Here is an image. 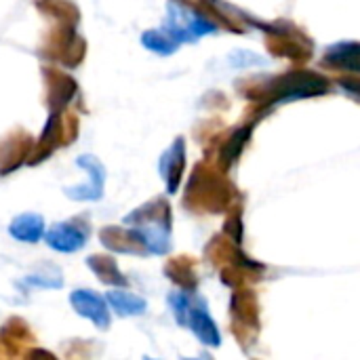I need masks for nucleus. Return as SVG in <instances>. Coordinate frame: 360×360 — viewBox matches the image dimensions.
<instances>
[{"label":"nucleus","instance_id":"f3484780","mask_svg":"<svg viewBox=\"0 0 360 360\" xmlns=\"http://www.w3.org/2000/svg\"><path fill=\"white\" fill-rule=\"evenodd\" d=\"M8 234L19 243L34 245L44 236V219L38 213H23L11 221Z\"/></svg>","mask_w":360,"mask_h":360},{"label":"nucleus","instance_id":"6e6552de","mask_svg":"<svg viewBox=\"0 0 360 360\" xmlns=\"http://www.w3.org/2000/svg\"><path fill=\"white\" fill-rule=\"evenodd\" d=\"M34 139L27 131L15 129L0 139V177L11 175L30 160Z\"/></svg>","mask_w":360,"mask_h":360},{"label":"nucleus","instance_id":"a878e982","mask_svg":"<svg viewBox=\"0 0 360 360\" xmlns=\"http://www.w3.org/2000/svg\"><path fill=\"white\" fill-rule=\"evenodd\" d=\"M173 316L177 319L179 325H188V316H190V308H192V297L188 293H173L169 297Z\"/></svg>","mask_w":360,"mask_h":360},{"label":"nucleus","instance_id":"aec40b11","mask_svg":"<svg viewBox=\"0 0 360 360\" xmlns=\"http://www.w3.org/2000/svg\"><path fill=\"white\" fill-rule=\"evenodd\" d=\"M36 6L40 13L55 19L57 23L78 25V21H80V11L70 0H36Z\"/></svg>","mask_w":360,"mask_h":360},{"label":"nucleus","instance_id":"b1692460","mask_svg":"<svg viewBox=\"0 0 360 360\" xmlns=\"http://www.w3.org/2000/svg\"><path fill=\"white\" fill-rule=\"evenodd\" d=\"M141 44L146 46V49H150L152 53H158V55H171V53H175L177 51V46H179V40L167 30H148V32H143V36H141Z\"/></svg>","mask_w":360,"mask_h":360},{"label":"nucleus","instance_id":"c85d7f7f","mask_svg":"<svg viewBox=\"0 0 360 360\" xmlns=\"http://www.w3.org/2000/svg\"><path fill=\"white\" fill-rule=\"evenodd\" d=\"M340 84H342L348 93L359 95L360 97V78H342V80H340Z\"/></svg>","mask_w":360,"mask_h":360},{"label":"nucleus","instance_id":"1a4fd4ad","mask_svg":"<svg viewBox=\"0 0 360 360\" xmlns=\"http://www.w3.org/2000/svg\"><path fill=\"white\" fill-rule=\"evenodd\" d=\"M42 78L46 84V105L51 112H65V108L72 103V99L78 95V82L55 68H44Z\"/></svg>","mask_w":360,"mask_h":360},{"label":"nucleus","instance_id":"c756f323","mask_svg":"<svg viewBox=\"0 0 360 360\" xmlns=\"http://www.w3.org/2000/svg\"><path fill=\"white\" fill-rule=\"evenodd\" d=\"M0 356H6V352H4V348H2V344H0Z\"/></svg>","mask_w":360,"mask_h":360},{"label":"nucleus","instance_id":"393cba45","mask_svg":"<svg viewBox=\"0 0 360 360\" xmlns=\"http://www.w3.org/2000/svg\"><path fill=\"white\" fill-rule=\"evenodd\" d=\"M251 129H253L251 124L245 127V129H238V131H234L232 137L226 141V146H224V150H221V154H219V162H221L224 169H228L232 162H236V158L240 156L243 148L247 146V141H249V137H251Z\"/></svg>","mask_w":360,"mask_h":360},{"label":"nucleus","instance_id":"0eeeda50","mask_svg":"<svg viewBox=\"0 0 360 360\" xmlns=\"http://www.w3.org/2000/svg\"><path fill=\"white\" fill-rule=\"evenodd\" d=\"M91 234V226L82 217H72L68 221L55 224L49 232H44V240L51 249L59 253H76L80 251Z\"/></svg>","mask_w":360,"mask_h":360},{"label":"nucleus","instance_id":"39448f33","mask_svg":"<svg viewBox=\"0 0 360 360\" xmlns=\"http://www.w3.org/2000/svg\"><path fill=\"white\" fill-rule=\"evenodd\" d=\"M167 30L179 40V42H190V40H196L205 34H211L215 32V23L205 17L200 11L184 4V2H177V0H171L169 2V23H167Z\"/></svg>","mask_w":360,"mask_h":360},{"label":"nucleus","instance_id":"dca6fc26","mask_svg":"<svg viewBox=\"0 0 360 360\" xmlns=\"http://www.w3.org/2000/svg\"><path fill=\"white\" fill-rule=\"evenodd\" d=\"M188 327L196 333V338L205 344V346H219L221 342V335L217 331V325L215 321L209 316L207 312V306L202 300H198L196 304L192 302V308H190V316H188Z\"/></svg>","mask_w":360,"mask_h":360},{"label":"nucleus","instance_id":"9d476101","mask_svg":"<svg viewBox=\"0 0 360 360\" xmlns=\"http://www.w3.org/2000/svg\"><path fill=\"white\" fill-rule=\"evenodd\" d=\"M76 165L89 173V184L65 188L63 190L65 196L72 200H99L103 196V186H105V167L91 154L78 156Z\"/></svg>","mask_w":360,"mask_h":360},{"label":"nucleus","instance_id":"bb28decb","mask_svg":"<svg viewBox=\"0 0 360 360\" xmlns=\"http://www.w3.org/2000/svg\"><path fill=\"white\" fill-rule=\"evenodd\" d=\"M23 283L30 285V287H40V289H61L63 287L59 270L53 276L51 274H30V276H25Z\"/></svg>","mask_w":360,"mask_h":360},{"label":"nucleus","instance_id":"6ab92c4d","mask_svg":"<svg viewBox=\"0 0 360 360\" xmlns=\"http://www.w3.org/2000/svg\"><path fill=\"white\" fill-rule=\"evenodd\" d=\"M325 63L342 68V70H350V72H360V42L333 44L325 55Z\"/></svg>","mask_w":360,"mask_h":360},{"label":"nucleus","instance_id":"cd10ccee","mask_svg":"<svg viewBox=\"0 0 360 360\" xmlns=\"http://www.w3.org/2000/svg\"><path fill=\"white\" fill-rule=\"evenodd\" d=\"M226 232L232 236L234 243L240 240V236H243V226H240V217H238V215L230 217V221H228V226H226Z\"/></svg>","mask_w":360,"mask_h":360},{"label":"nucleus","instance_id":"9b49d317","mask_svg":"<svg viewBox=\"0 0 360 360\" xmlns=\"http://www.w3.org/2000/svg\"><path fill=\"white\" fill-rule=\"evenodd\" d=\"M99 240L112 253H120V255H148L150 253L139 232L133 230L131 226L129 228L105 226L99 230Z\"/></svg>","mask_w":360,"mask_h":360},{"label":"nucleus","instance_id":"4468645a","mask_svg":"<svg viewBox=\"0 0 360 360\" xmlns=\"http://www.w3.org/2000/svg\"><path fill=\"white\" fill-rule=\"evenodd\" d=\"M184 169H186V141L177 137L160 158V175L167 184L169 194H175L179 190Z\"/></svg>","mask_w":360,"mask_h":360},{"label":"nucleus","instance_id":"5701e85b","mask_svg":"<svg viewBox=\"0 0 360 360\" xmlns=\"http://www.w3.org/2000/svg\"><path fill=\"white\" fill-rule=\"evenodd\" d=\"M232 314H234V323L236 327H249L255 329L257 327V306H255V297L249 291L236 293L232 300Z\"/></svg>","mask_w":360,"mask_h":360},{"label":"nucleus","instance_id":"20e7f679","mask_svg":"<svg viewBox=\"0 0 360 360\" xmlns=\"http://www.w3.org/2000/svg\"><path fill=\"white\" fill-rule=\"evenodd\" d=\"M38 53L44 59L57 61V63L65 65L68 70H74L84 61L86 42L76 32V25L55 23V27L49 32V36L42 42V46L38 49Z\"/></svg>","mask_w":360,"mask_h":360},{"label":"nucleus","instance_id":"412c9836","mask_svg":"<svg viewBox=\"0 0 360 360\" xmlns=\"http://www.w3.org/2000/svg\"><path fill=\"white\" fill-rule=\"evenodd\" d=\"M108 304L120 316H139L148 308L143 297H139L135 293H129V291H120V289H114V291L108 293Z\"/></svg>","mask_w":360,"mask_h":360},{"label":"nucleus","instance_id":"f8f14e48","mask_svg":"<svg viewBox=\"0 0 360 360\" xmlns=\"http://www.w3.org/2000/svg\"><path fill=\"white\" fill-rule=\"evenodd\" d=\"M70 304L76 310V314L89 319L97 329H103V331L110 329L112 316H110L108 302L101 295H97L95 291H91V289H76L70 295Z\"/></svg>","mask_w":360,"mask_h":360},{"label":"nucleus","instance_id":"423d86ee","mask_svg":"<svg viewBox=\"0 0 360 360\" xmlns=\"http://www.w3.org/2000/svg\"><path fill=\"white\" fill-rule=\"evenodd\" d=\"M70 137H68V129H65V114L63 112H51L40 137L34 141L32 154L27 165H40L46 158H51L59 148L70 146Z\"/></svg>","mask_w":360,"mask_h":360},{"label":"nucleus","instance_id":"a211bd4d","mask_svg":"<svg viewBox=\"0 0 360 360\" xmlns=\"http://www.w3.org/2000/svg\"><path fill=\"white\" fill-rule=\"evenodd\" d=\"M89 270L108 287H127L129 281L110 255H91L86 259Z\"/></svg>","mask_w":360,"mask_h":360},{"label":"nucleus","instance_id":"4be33fe9","mask_svg":"<svg viewBox=\"0 0 360 360\" xmlns=\"http://www.w3.org/2000/svg\"><path fill=\"white\" fill-rule=\"evenodd\" d=\"M165 274L184 291H194L196 289V272H194V264L190 262V257H175L165 266Z\"/></svg>","mask_w":360,"mask_h":360},{"label":"nucleus","instance_id":"ddd939ff","mask_svg":"<svg viewBox=\"0 0 360 360\" xmlns=\"http://www.w3.org/2000/svg\"><path fill=\"white\" fill-rule=\"evenodd\" d=\"M34 333L30 331V325L19 319L11 316L6 323L0 327V344L6 352V356H21L27 354V348H34Z\"/></svg>","mask_w":360,"mask_h":360},{"label":"nucleus","instance_id":"2eb2a0df","mask_svg":"<svg viewBox=\"0 0 360 360\" xmlns=\"http://www.w3.org/2000/svg\"><path fill=\"white\" fill-rule=\"evenodd\" d=\"M272 32H274V38L268 42L272 53L285 55L287 59H306L308 55H312V42L306 36L293 38L295 30L272 25Z\"/></svg>","mask_w":360,"mask_h":360},{"label":"nucleus","instance_id":"f03ea898","mask_svg":"<svg viewBox=\"0 0 360 360\" xmlns=\"http://www.w3.org/2000/svg\"><path fill=\"white\" fill-rule=\"evenodd\" d=\"M259 93H251L249 97L257 103L272 105L287 99H302V97H314L325 95L329 91V80L321 76L319 72H289L285 76L272 78L270 82L262 84L257 89Z\"/></svg>","mask_w":360,"mask_h":360},{"label":"nucleus","instance_id":"7ed1b4c3","mask_svg":"<svg viewBox=\"0 0 360 360\" xmlns=\"http://www.w3.org/2000/svg\"><path fill=\"white\" fill-rule=\"evenodd\" d=\"M232 188L224 177H219L207 165H198L190 177L186 205L196 207L198 211H221L230 200Z\"/></svg>","mask_w":360,"mask_h":360},{"label":"nucleus","instance_id":"f257e3e1","mask_svg":"<svg viewBox=\"0 0 360 360\" xmlns=\"http://www.w3.org/2000/svg\"><path fill=\"white\" fill-rule=\"evenodd\" d=\"M124 224L139 232L146 247L154 255L171 249V207L165 198H154L124 217Z\"/></svg>","mask_w":360,"mask_h":360}]
</instances>
